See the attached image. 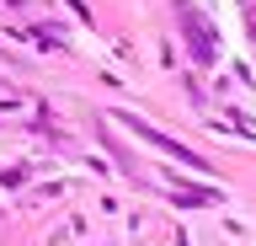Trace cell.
I'll return each mask as SVG.
<instances>
[{
    "mask_svg": "<svg viewBox=\"0 0 256 246\" xmlns=\"http://www.w3.org/2000/svg\"><path fill=\"white\" fill-rule=\"evenodd\" d=\"M176 17H182V27H187V49H192V59H198V65H208V59H214V33H208V22L198 17V11H192L187 0H176Z\"/></svg>",
    "mask_w": 256,
    "mask_h": 246,
    "instance_id": "cell-1",
    "label": "cell"
}]
</instances>
